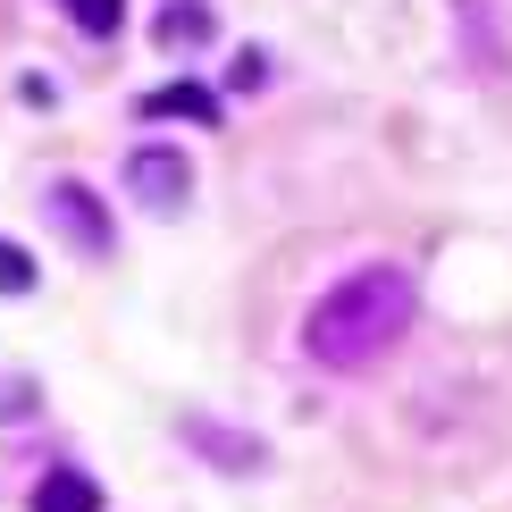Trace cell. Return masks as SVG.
Masks as SVG:
<instances>
[{"label": "cell", "mask_w": 512, "mask_h": 512, "mask_svg": "<svg viewBox=\"0 0 512 512\" xmlns=\"http://www.w3.org/2000/svg\"><path fill=\"white\" fill-rule=\"evenodd\" d=\"M126 194L143 210H185L194 202V160H185L177 143H135V152H126Z\"/></svg>", "instance_id": "cell-2"}, {"label": "cell", "mask_w": 512, "mask_h": 512, "mask_svg": "<svg viewBox=\"0 0 512 512\" xmlns=\"http://www.w3.org/2000/svg\"><path fill=\"white\" fill-rule=\"evenodd\" d=\"M210 26H219V17H210V0H168L160 9V51H194V42H210Z\"/></svg>", "instance_id": "cell-7"}, {"label": "cell", "mask_w": 512, "mask_h": 512, "mask_svg": "<svg viewBox=\"0 0 512 512\" xmlns=\"http://www.w3.org/2000/svg\"><path fill=\"white\" fill-rule=\"evenodd\" d=\"M412 311H420L412 269L403 261H361L303 311V353L319 370H336V378H361L370 361H387L412 336Z\"/></svg>", "instance_id": "cell-1"}, {"label": "cell", "mask_w": 512, "mask_h": 512, "mask_svg": "<svg viewBox=\"0 0 512 512\" xmlns=\"http://www.w3.org/2000/svg\"><path fill=\"white\" fill-rule=\"evenodd\" d=\"M59 9L76 17V34H93V42H110L126 26V0H59Z\"/></svg>", "instance_id": "cell-8"}, {"label": "cell", "mask_w": 512, "mask_h": 512, "mask_svg": "<svg viewBox=\"0 0 512 512\" xmlns=\"http://www.w3.org/2000/svg\"><path fill=\"white\" fill-rule=\"evenodd\" d=\"M0 294H34V252L0 236Z\"/></svg>", "instance_id": "cell-9"}, {"label": "cell", "mask_w": 512, "mask_h": 512, "mask_svg": "<svg viewBox=\"0 0 512 512\" xmlns=\"http://www.w3.org/2000/svg\"><path fill=\"white\" fill-rule=\"evenodd\" d=\"M143 118H194V126H219V93H210V84H152V93H143Z\"/></svg>", "instance_id": "cell-6"}, {"label": "cell", "mask_w": 512, "mask_h": 512, "mask_svg": "<svg viewBox=\"0 0 512 512\" xmlns=\"http://www.w3.org/2000/svg\"><path fill=\"white\" fill-rule=\"evenodd\" d=\"M26 512H101V479H93V471H76V462H59V471H42V479H34Z\"/></svg>", "instance_id": "cell-5"}, {"label": "cell", "mask_w": 512, "mask_h": 512, "mask_svg": "<svg viewBox=\"0 0 512 512\" xmlns=\"http://www.w3.org/2000/svg\"><path fill=\"white\" fill-rule=\"evenodd\" d=\"M227 84H236V93H261V84H269V59H261V51H244V59H236V76H227Z\"/></svg>", "instance_id": "cell-10"}, {"label": "cell", "mask_w": 512, "mask_h": 512, "mask_svg": "<svg viewBox=\"0 0 512 512\" xmlns=\"http://www.w3.org/2000/svg\"><path fill=\"white\" fill-rule=\"evenodd\" d=\"M42 202H51V219L68 227V244L84 252V261H110V252H118V219L93 202V185H84V177H59Z\"/></svg>", "instance_id": "cell-3"}, {"label": "cell", "mask_w": 512, "mask_h": 512, "mask_svg": "<svg viewBox=\"0 0 512 512\" xmlns=\"http://www.w3.org/2000/svg\"><path fill=\"white\" fill-rule=\"evenodd\" d=\"M177 437L194 445V454H210V471H227V479H244V471H261V462H269L261 437H236V429H219V420H202V412H185Z\"/></svg>", "instance_id": "cell-4"}]
</instances>
